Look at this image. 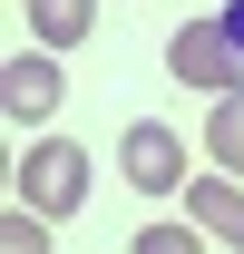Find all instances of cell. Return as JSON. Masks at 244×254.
<instances>
[{
    "mask_svg": "<svg viewBox=\"0 0 244 254\" xmlns=\"http://www.w3.org/2000/svg\"><path fill=\"white\" fill-rule=\"evenodd\" d=\"M59 98H68V78H59V49H10V68H0V118H59Z\"/></svg>",
    "mask_w": 244,
    "mask_h": 254,
    "instance_id": "4",
    "label": "cell"
},
{
    "mask_svg": "<svg viewBox=\"0 0 244 254\" xmlns=\"http://www.w3.org/2000/svg\"><path fill=\"white\" fill-rule=\"evenodd\" d=\"M166 78H176V88H205V98H235L244 88V59H235V30H225V20H176V30H166Z\"/></svg>",
    "mask_w": 244,
    "mask_h": 254,
    "instance_id": "2",
    "label": "cell"
},
{
    "mask_svg": "<svg viewBox=\"0 0 244 254\" xmlns=\"http://www.w3.org/2000/svg\"><path fill=\"white\" fill-rule=\"evenodd\" d=\"M185 215L205 225L215 245L244 254V176H225V166H215V176H185Z\"/></svg>",
    "mask_w": 244,
    "mask_h": 254,
    "instance_id": "5",
    "label": "cell"
},
{
    "mask_svg": "<svg viewBox=\"0 0 244 254\" xmlns=\"http://www.w3.org/2000/svg\"><path fill=\"white\" fill-rule=\"evenodd\" d=\"M215 20H225V30H235V59H244V0H225V10H215Z\"/></svg>",
    "mask_w": 244,
    "mask_h": 254,
    "instance_id": "10",
    "label": "cell"
},
{
    "mask_svg": "<svg viewBox=\"0 0 244 254\" xmlns=\"http://www.w3.org/2000/svg\"><path fill=\"white\" fill-rule=\"evenodd\" d=\"M0 254H49V215L39 205H10L0 215Z\"/></svg>",
    "mask_w": 244,
    "mask_h": 254,
    "instance_id": "9",
    "label": "cell"
},
{
    "mask_svg": "<svg viewBox=\"0 0 244 254\" xmlns=\"http://www.w3.org/2000/svg\"><path fill=\"white\" fill-rule=\"evenodd\" d=\"M10 186H20V205H39V215L59 225V215H78V205H88L98 157L78 147V137H30V157L10 166Z\"/></svg>",
    "mask_w": 244,
    "mask_h": 254,
    "instance_id": "1",
    "label": "cell"
},
{
    "mask_svg": "<svg viewBox=\"0 0 244 254\" xmlns=\"http://www.w3.org/2000/svg\"><path fill=\"white\" fill-rule=\"evenodd\" d=\"M20 20H30L39 49H78V39L98 30V0H20Z\"/></svg>",
    "mask_w": 244,
    "mask_h": 254,
    "instance_id": "6",
    "label": "cell"
},
{
    "mask_svg": "<svg viewBox=\"0 0 244 254\" xmlns=\"http://www.w3.org/2000/svg\"><path fill=\"white\" fill-rule=\"evenodd\" d=\"M118 176L137 195H185V137L166 118H127L118 127Z\"/></svg>",
    "mask_w": 244,
    "mask_h": 254,
    "instance_id": "3",
    "label": "cell"
},
{
    "mask_svg": "<svg viewBox=\"0 0 244 254\" xmlns=\"http://www.w3.org/2000/svg\"><path fill=\"white\" fill-rule=\"evenodd\" d=\"M215 235L195 215H156V225H137V235H127V254H205Z\"/></svg>",
    "mask_w": 244,
    "mask_h": 254,
    "instance_id": "7",
    "label": "cell"
},
{
    "mask_svg": "<svg viewBox=\"0 0 244 254\" xmlns=\"http://www.w3.org/2000/svg\"><path fill=\"white\" fill-rule=\"evenodd\" d=\"M205 147H215V166H225V176H244V88H235V98H215Z\"/></svg>",
    "mask_w": 244,
    "mask_h": 254,
    "instance_id": "8",
    "label": "cell"
}]
</instances>
